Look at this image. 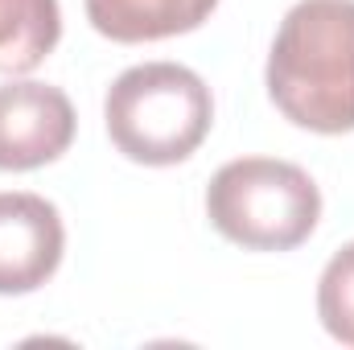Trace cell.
<instances>
[{
	"label": "cell",
	"instance_id": "obj_8",
	"mask_svg": "<svg viewBox=\"0 0 354 350\" xmlns=\"http://www.w3.org/2000/svg\"><path fill=\"white\" fill-rule=\"evenodd\" d=\"M317 317L330 338L342 347H354V243L334 252L317 280Z\"/></svg>",
	"mask_w": 354,
	"mask_h": 350
},
{
	"label": "cell",
	"instance_id": "obj_7",
	"mask_svg": "<svg viewBox=\"0 0 354 350\" xmlns=\"http://www.w3.org/2000/svg\"><path fill=\"white\" fill-rule=\"evenodd\" d=\"M62 37L58 0H0V71H37Z\"/></svg>",
	"mask_w": 354,
	"mask_h": 350
},
{
	"label": "cell",
	"instance_id": "obj_3",
	"mask_svg": "<svg viewBox=\"0 0 354 350\" xmlns=\"http://www.w3.org/2000/svg\"><path fill=\"white\" fill-rule=\"evenodd\" d=\"M206 214L223 239L248 252H292L322 219V190L292 161L239 157L210 177Z\"/></svg>",
	"mask_w": 354,
	"mask_h": 350
},
{
	"label": "cell",
	"instance_id": "obj_1",
	"mask_svg": "<svg viewBox=\"0 0 354 350\" xmlns=\"http://www.w3.org/2000/svg\"><path fill=\"white\" fill-rule=\"evenodd\" d=\"M268 95L297 128L354 132V0H301L276 29Z\"/></svg>",
	"mask_w": 354,
	"mask_h": 350
},
{
	"label": "cell",
	"instance_id": "obj_6",
	"mask_svg": "<svg viewBox=\"0 0 354 350\" xmlns=\"http://www.w3.org/2000/svg\"><path fill=\"white\" fill-rule=\"evenodd\" d=\"M83 4L95 33L124 46L189 33L218 8V0H83Z\"/></svg>",
	"mask_w": 354,
	"mask_h": 350
},
{
	"label": "cell",
	"instance_id": "obj_2",
	"mask_svg": "<svg viewBox=\"0 0 354 350\" xmlns=\"http://www.w3.org/2000/svg\"><path fill=\"white\" fill-rule=\"evenodd\" d=\"M111 145L136 165H181L214 124L210 87L177 62L128 66L103 99Z\"/></svg>",
	"mask_w": 354,
	"mask_h": 350
},
{
	"label": "cell",
	"instance_id": "obj_5",
	"mask_svg": "<svg viewBox=\"0 0 354 350\" xmlns=\"http://www.w3.org/2000/svg\"><path fill=\"white\" fill-rule=\"evenodd\" d=\"M66 252V227L41 194H0V297L41 288Z\"/></svg>",
	"mask_w": 354,
	"mask_h": 350
},
{
	"label": "cell",
	"instance_id": "obj_4",
	"mask_svg": "<svg viewBox=\"0 0 354 350\" xmlns=\"http://www.w3.org/2000/svg\"><path fill=\"white\" fill-rule=\"evenodd\" d=\"M75 103L50 83H4L0 87V169L25 174L58 161L75 140Z\"/></svg>",
	"mask_w": 354,
	"mask_h": 350
}]
</instances>
